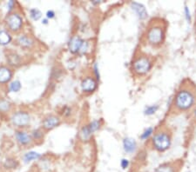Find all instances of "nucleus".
<instances>
[{
	"label": "nucleus",
	"instance_id": "nucleus-1",
	"mask_svg": "<svg viewBox=\"0 0 196 172\" xmlns=\"http://www.w3.org/2000/svg\"><path fill=\"white\" fill-rule=\"evenodd\" d=\"M196 104V87L190 81L181 84L174 96L170 109L172 114H180L192 109Z\"/></svg>",
	"mask_w": 196,
	"mask_h": 172
},
{
	"label": "nucleus",
	"instance_id": "nucleus-2",
	"mask_svg": "<svg viewBox=\"0 0 196 172\" xmlns=\"http://www.w3.org/2000/svg\"><path fill=\"white\" fill-rule=\"evenodd\" d=\"M166 24L161 19L152 21L146 33L147 44L155 48L161 46L166 39Z\"/></svg>",
	"mask_w": 196,
	"mask_h": 172
},
{
	"label": "nucleus",
	"instance_id": "nucleus-3",
	"mask_svg": "<svg viewBox=\"0 0 196 172\" xmlns=\"http://www.w3.org/2000/svg\"><path fill=\"white\" fill-rule=\"evenodd\" d=\"M172 137L173 133L171 129L163 125L154 131L152 137V146L156 151L163 153L170 148Z\"/></svg>",
	"mask_w": 196,
	"mask_h": 172
},
{
	"label": "nucleus",
	"instance_id": "nucleus-4",
	"mask_svg": "<svg viewBox=\"0 0 196 172\" xmlns=\"http://www.w3.org/2000/svg\"><path fill=\"white\" fill-rule=\"evenodd\" d=\"M153 59L146 54H139L135 57L132 63V70L134 73L138 77L147 75L151 71L153 67Z\"/></svg>",
	"mask_w": 196,
	"mask_h": 172
},
{
	"label": "nucleus",
	"instance_id": "nucleus-5",
	"mask_svg": "<svg viewBox=\"0 0 196 172\" xmlns=\"http://www.w3.org/2000/svg\"><path fill=\"white\" fill-rule=\"evenodd\" d=\"M5 24L8 30L12 32H18L21 31L24 25L23 17L17 12H12L6 17Z\"/></svg>",
	"mask_w": 196,
	"mask_h": 172
},
{
	"label": "nucleus",
	"instance_id": "nucleus-6",
	"mask_svg": "<svg viewBox=\"0 0 196 172\" xmlns=\"http://www.w3.org/2000/svg\"><path fill=\"white\" fill-rule=\"evenodd\" d=\"M12 125L17 128H25L30 124V116L27 111L18 110L12 114L11 117Z\"/></svg>",
	"mask_w": 196,
	"mask_h": 172
},
{
	"label": "nucleus",
	"instance_id": "nucleus-7",
	"mask_svg": "<svg viewBox=\"0 0 196 172\" xmlns=\"http://www.w3.org/2000/svg\"><path fill=\"white\" fill-rule=\"evenodd\" d=\"M182 165L183 161L181 159L170 161L160 164L154 170V172H180Z\"/></svg>",
	"mask_w": 196,
	"mask_h": 172
},
{
	"label": "nucleus",
	"instance_id": "nucleus-8",
	"mask_svg": "<svg viewBox=\"0 0 196 172\" xmlns=\"http://www.w3.org/2000/svg\"><path fill=\"white\" fill-rule=\"evenodd\" d=\"M80 87H81V90L84 93H93L98 88V80L94 77L87 76L81 81Z\"/></svg>",
	"mask_w": 196,
	"mask_h": 172
},
{
	"label": "nucleus",
	"instance_id": "nucleus-9",
	"mask_svg": "<svg viewBox=\"0 0 196 172\" xmlns=\"http://www.w3.org/2000/svg\"><path fill=\"white\" fill-rule=\"evenodd\" d=\"M85 43V40L78 35H74L73 36L68 43H67V46H68V50L72 54H79L80 50L83 47V45Z\"/></svg>",
	"mask_w": 196,
	"mask_h": 172
},
{
	"label": "nucleus",
	"instance_id": "nucleus-10",
	"mask_svg": "<svg viewBox=\"0 0 196 172\" xmlns=\"http://www.w3.org/2000/svg\"><path fill=\"white\" fill-rule=\"evenodd\" d=\"M61 124V119L56 115H48L45 117L42 123V127L45 130H52L56 127L60 126Z\"/></svg>",
	"mask_w": 196,
	"mask_h": 172
},
{
	"label": "nucleus",
	"instance_id": "nucleus-11",
	"mask_svg": "<svg viewBox=\"0 0 196 172\" xmlns=\"http://www.w3.org/2000/svg\"><path fill=\"white\" fill-rule=\"evenodd\" d=\"M15 138L20 146H28L32 142L30 134L23 130H17L15 131Z\"/></svg>",
	"mask_w": 196,
	"mask_h": 172
},
{
	"label": "nucleus",
	"instance_id": "nucleus-12",
	"mask_svg": "<svg viewBox=\"0 0 196 172\" xmlns=\"http://www.w3.org/2000/svg\"><path fill=\"white\" fill-rule=\"evenodd\" d=\"M16 42H17V45L18 46H20L23 49H25V50L31 49L35 45L34 39L30 36L25 35V34L18 36L16 39Z\"/></svg>",
	"mask_w": 196,
	"mask_h": 172
},
{
	"label": "nucleus",
	"instance_id": "nucleus-13",
	"mask_svg": "<svg viewBox=\"0 0 196 172\" xmlns=\"http://www.w3.org/2000/svg\"><path fill=\"white\" fill-rule=\"evenodd\" d=\"M130 5H131L132 10L135 12L137 17L140 20H144V19H146L147 17V16H148L147 11L146 7L142 4L138 3V2H132L130 4Z\"/></svg>",
	"mask_w": 196,
	"mask_h": 172
},
{
	"label": "nucleus",
	"instance_id": "nucleus-14",
	"mask_svg": "<svg viewBox=\"0 0 196 172\" xmlns=\"http://www.w3.org/2000/svg\"><path fill=\"white\" fill-rule=\"evenodd\" d=\"M13 77L12 69L8 66H0V83L4 84L10 83Z\"/></svg>",
	"mask_w": 196,
	"mask_h": 172
},
{
	"label": "nucleus",
	"instance_id": "nucleus-15",
	"mask_svg": "<svg viewBox=\"0 0 196 172\" xmlns=\"http://www.w3.org/2000/svg\"><path fill=\"white\" fill-rule=\"evenodd\" d=\"M93 132L91 130L90 127L88 125H83L78 132V139L83 142H87L91 140Z\"/></svg>",
	"mask_w": 196,
	"mask_h": 172
},
{
	"label": "nucleus",
	"instance_id": "nucleus-16",
	"mask_svg": "<svg viewBox=\"0 0 196 172\" xmlns=\"http://www.w3.org/2000/svg\"><path fill=\"white\" fill-rule=\"evenodd\" d=\"M123 149L125 152L131 154L134 153L137 149V142L131 137H125L123 139Z\"/></svg>",
	"mask_w": 196,
	"mask_h": 172
},
{
	"label": "nucleus",
	"instance_id": "nucleus-17",
	"mask_svg": "<svg viewBox=\"0 0 196 172\" xmlns=\"http://www.w3.org/2000/svg\"><path fill=\"white\" fill-rule=\"evenodd\" d=\"M12 41V37L9 31L0 30V45H8Z\"/></svg>",
	"mask_w": 196,
	"mask_h": 172
},
{
	"label": "nucleus",
	"instance_id": "nucleus-18",
	"mask_svg": "<svg viewBox=\"0 0 196 172\" xmlns=\"http://www.w3.org/2000/svg\"><path fill=\"white\" fill-rule=\"evenodd\" d=\"M41 154L37 152V151H34V150H30L26 152L24 156H23V161L25 163H29L32 161H36V160H38L41 158Z\"/></svg>",
	"mask_w": 196,
	"mask_h": 172
},
{
	"label": "nucleus",
	"instance_id": "nucleus-19",
	"mask_svg": "<svg viewBox=\"0 0 196 172\" xmlns=\"http://www.w3.org/2000/svg\"><path fill=\"white\" fill-rule=\"evenodd\" d=\"M30 136L32 141L36 142H41L44 139V131L42 129H35L30 132Z\"/></svg>",
	"mask_w": 196,
	"mask_h": 172
},
{
	"label": "nucleus",
	"instance_id": "nucleus-20",
	"mask_svg": "<svg viewBox=\"0 0 196 172\" xmlns=\"http://www.w3.org/2000/svg\"><path fill=\"white\" fill-rule=\"evenodd\" d=\"M21 89H22V83L18 79H15L10 82L9 86H8V90L10 92L17 93V92H19Z\"/></svg>",
	"mask_w": 196,
	"mask_h": 172
},
{
	"label": "nucleus",
	"instance_id": "nucleus-21",
	"mask_svg": "<svg viewBox=\"0 0 196 172\" xmlns=\"http://www.w3.org/2000/svg\"><path fill=\"white\" fill-rule=\"evenodd\" d=\"M7 61L9 63L10 65L12 66H17L19 64H21V58L19 55H17V53H11L8 55L7 57Z\"/></svg>",
	"mask_w": 196,
	"mask_h": 172
},
{
	"label": "nucleus",
	"instance_id": "nucleus-22",
	"mask_svg": "<svg viewBox=\"0 0 196 172\" xmlns=\"http://www.w3.org/2000/svg\"><path fill=\"white\" fill-rule=\"evenodd\" d=\"M19 165V163L18 161L15 159V158H12V157H9L7 158L4 163V168L6 169H12V170H14V169H17Z\"/></svg>",
	"mask_w": 196,
	"mask_h": 172
},
{
	"label": "nucleus",
	"instance_id": "nucleus-23",
	"mask_svg": "<svg viewBox=\"0 0 196 172\" xmlns=\"http://www.w3.org/2000/svg\"><path fill=\"white\" fill-rule=\"evenodd\" d=\"M29 15L33 21H38L42 17V12L38 8H31L29 10Z\"/></svg>",
	"mask_w": 196,
	"mask_h": 172
},
{
	"label": "nucleus",
	"instance_id": "nucleus-24",
	"mask_svg": "<svg viewBox=\"0 0 196 172\" xmlns=\"http://www.w3.org/2000/svg\"><path fill=\"white\" fill-rule=\"evenodd\" d=\"M11 109H12V104L9 101L5 99L0 100V111L7 112V111H10Z\"/></svg>",
	"mask_w": 196,
	"mask_h": 172
},
{
	"label": "nucleus",
	"instance_id": "nucleus-25",
	"mask_svg": "<svg viewBox=\"0 0 196 172\" xmlns=\"http://www.w3.org/2000/svg\"><path fill=\"white\" fill-rule=\"evenodd\" d=\"M102 125V120H92L91 122H90L88 125L90 127L91 130L94 133L96 132L97 130H99L101 127Z\"/></svg>",
	"mask_w": 196,
	"mask_h": 172
},
{
	"label": "nucleus",
	"instance_id": "nucleus-26",
	"mask_svg": "<svg viewBox=\"0 0 196 172\" xmlns=\"http://www.w3.org/2000/svg\"><path fill=\"white\" fill-rule=\"evenodd\" d=\"M159 109V105L157 104H154V105H149V106H147L145 109H144V114L146 116H152L153 115L157 110Z\"/></svg>",
	"mask_w": 196,
	"mask_h": 172
},
{
	"label": "nucleus",
	"instance_id": "nucleus-27",
	"mask_svg": "<svg viewBox=\"0 0 196 172\" xmlns=\"http://www.w3.org/2000/svg\"><path fill=\"white\" fill-rule=\"evenodd\" d=\"M152 135H153V128L152 127H149V128L146 129L143 131V133L140 135V139L143 141L147 140V139H148L151 137Z\"/></svg>",
	"mask_w": 196,
	"mask_h": 172
},
{
	"label": "nucleus",
	"instance_id": "nucleus-28",
	"mask_svg": "<svg viewBox=\"0 0 196 172\" xmlns=\"http://www.w3.org/2000/svg\"><path fill=\"white\" fill-rule=\"evenodd\" d=\"M89 50H90V43H89L88 41L85 40V43H84V45H83V47H82V49H81L79 54H81V55L86 54V53L89 51Z\"/></svg>",
	"mask_w": 196,
	"mask_h": 172
},
{
	"label": "nucleus",
	"instance_id": "nucleus-29",
	"mask_svg": "<svg viewBox=\"0 0 196 172\" xmlns=\"http://www.w3.org/2000/svg\"><path fill=\"white\" fill-rule=\"evenodd\" d=\"M16 6V2L13 0H11V1H8L7 3V12L9 14L12 13V11L14 10Z\"/></svg>",
	"mask_w": 196,
	"mask_h": 172
},
{
	"label": "nucleus",
	"instance_id": "nucleus-30",
	"mask_svg": "<svg viewBox=\"0 0 196 172\" xmlns=\"http://www.w3.org/2000/svg\"><path fill=\"white\" fill-rule=\"evenodd\" d=\"M129 164H130V163H129V160H128V159H126V158H122V159H121V166L123 170L127 169V168L129 167Z\"/></svg>",
	"mask_w": 196,
	"mask_h": 172
},
{
	"label": "nucleus",
	"instance_id": "nucleus-31",
	"mask_svg": "<svg viewBox=\"0 0 196 172\" xmlns=\"http://www.w3.org/2000/svg\"><path fill=\"white\" fill-rule=\"evenodd\" d=\"M71 114H72V108H70V107H68V106H65V107L63 108V113H62V115H63L64 117H68L69 116H71Z\"/></svg>",
	"mask_w": 196,
	"mask_h": 172
},
{
	"label": "nucleus",
	"instance_id": "nucleus-32",
	"mask_svg": "<svg viewBox=\"0 0 196 172\" xmlns=\"http://www.w3.org/2000/svg\"><path fill=\"white\" fill-rule=\"evenodd\" d=\"M93 72H94V75H95V78L99 81V78H100V75H99V67H98V64L95 63L94 65H93Z\"/></svg>",
	"mask_w": 196,
	"mask_h": 172
},
{
	"label": "nucleus",
	"instance_id": "nucleus-33",
	"mask_svg": "<svg viewBox=\"0 0 196 172\" xmlns=\"http://www.w3.org/2000/svg\"><path fill=\"white\" fill-rule=\"evenodd\" d=\"M46 18L47 19H53L55 17H56V13H55V12L53 11V10H48L47 12H46Z\"/></svg>",
	"mask_w": 196,
	"mask_h": 172
},
{
	"label": "nucleus",
	"instance_id": "nucleus-34",
	"mask_svg": "<svg viewBox=\"0 0 196 172\" xmlns=\"http://www.w3.org/2000/svg\"><path fill=\"white\" fill-rule=\"evenodd\" d=\"M185 14H186V17L187 19V21H191V16H190V12L188 10V8L187 6H185Z\"/></svg>",
	"mask_w": 196,
	"mask_h": 172
},
{
	"label": "nucleus",
	"instance_id": "nucleus-35",
	"mask_svg": "<svg viewBox=\"0 0 196 172\" xmlns=\"http://www.w3.org/2000/svg\"><path fill=\"white\" fill-rule=\"evenodd\" d=\"M104 1H101V0H93V1H91V4H94V5H98V4H100L101 3H103Z\"/></svg>",
	"mask_w": 196,
	"mask_h": 172
},
{
	"label": "nucleus",
	"instance_id": "nucleus-36",
	"mask_svg": "<svg viewBox=\"0 0 196 172\" xmlns=\"http://www.w3.org/2000/svg\"><path fill=\"white\" fill-rule=\"evenodd\" d=\"M48 22H49V19H47L46 17L42 19V24H45V25L48 24Z\"/></svg>",
	"mask_w": 196,
	"mask_h": 172
},
{
	"label": "nucleus",
	"instance_id": "nucleus-37",
	"mask_svg": "<svg viewBox=\"0 0 196 172\" xmlns=\"http://www.w3.org/2000/svg\"><path fill=\"white\" fill-rule=\"evenodd\" d=\"M193 117H194V119L196 121V107L193 110Z\"/></svg>",
	"mask_w": 196,
	"mask_h": 172
},
{
	"label": "nucleus",
	"instance_id": "nucleus-38",
	"mask_svg": "<svg viewBox=\"0 0 196 172\" xmlns=\"http://www.w3.org/2000/svg\"><path fill=\"white\" fill-rule=\"evenodd\" d=\"M195 36H196V22L195 24Z\"/></svg>",
	"mask_w": 196,
	"mask_h": 172
},
{
	"label": "nucleus",
	"instance_id": "nucleus-39",
	"mask_svg": "<svg viewBox=\"0 0 196 172\" xmlns=\"http://www.w3.org/2000/svg\"><path fill=\"white\" fill-rule=\"evenodd\" d=\"M188 172H189V171H188Z\"/></svg>",
	"mask_w": 196,
	"mask_h": 172
}]
</instances>
